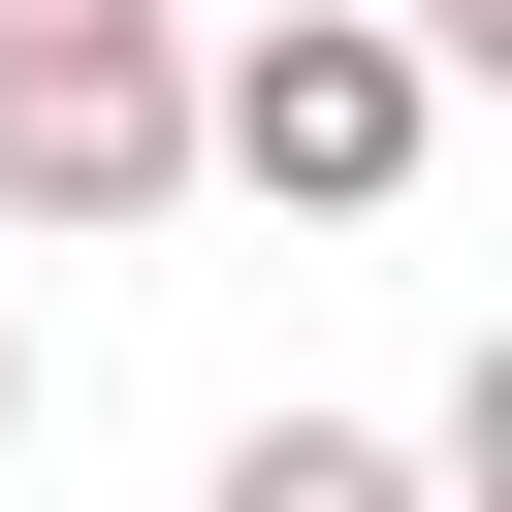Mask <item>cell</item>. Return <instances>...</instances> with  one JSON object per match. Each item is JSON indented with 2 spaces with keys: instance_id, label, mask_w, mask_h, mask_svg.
<instances>
[{
  "instance_id": "obj_5",
  "label": "cell",
  "mask_w": 512,
  "mask_h": 512,
  "mask_svg": "<svg viewBox=\"0 0 512 512\" xmlns=\"http://www.w3.org/2000/svg\"><path fill=\"white\" fill-rule=\"evenodd\" d=\"M0 448H32V320H0Z\"/></svg>"
},
{
  "instance_id": "obj_2",
  "label": "cell",
  "mask_w": 512,
  "mask_h": 512,
  "mask_svg": "<svg viewBox=\"0 0 512 512\" xmlns=\"http://www.w3.org/2000/svg\"><path fill=\"white\" fill-rule=\"evenodd\" d=\"M448 160V96L352 32V0H256V32H192V192H288V224H384Z\"/></svg>"
},
{
  "instance_id": "obj_1",
  "label": "cell",
  "mask_w": 512,
  "mask_h": 512,
  "mask_svg": "<svg viewBox=\"0 0 512 512\" xmlns=\"http://www.w3.org/2000/svg\"><path fill=\"white\" fill-rule=\"evenodd\" d=\"M0 224L32 256L192 224V0H0Z\"/></svg>"
},
{
  "instance_id": "obj_3",
  "label": "cell",
  "mask_w": 512,
  "mask_h": 512,
  "mask_svg": "<svg viewBox=\"0 0 512 512\" xmlns=\"http://www.w3.org/2000/svg\"><path fill=\"white\" fill-rule=\"evenodd\" d=\"M224 512H448V480H416L384 416H256V448H224Z\"/></svg>"
},
{
  "instance_id": "obj_4",
  "label": "cell",
  "mask_w": 512,
  "mask_h": 512,
  "mask_svg": "<svg viewBox=\"0 0 512 512\" xmlns=\"http://www.w3.org/2000/svg\"><path fill=\"white\" fill-rule=\"evenodd\" d=\"M352 32H384L416 96H448V64H512V0H352Z\"/></svg>"
}]
</instances>
